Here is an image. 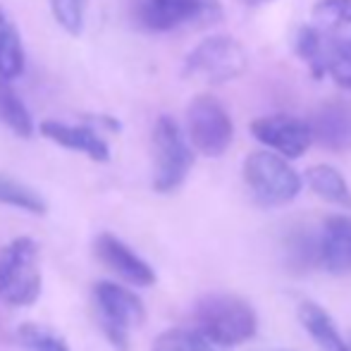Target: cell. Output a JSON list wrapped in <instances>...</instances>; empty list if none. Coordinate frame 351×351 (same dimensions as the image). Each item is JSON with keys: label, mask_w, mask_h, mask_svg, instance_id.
Wrapping results in <instances>:
<instances>
[{"label": "cell", "mask_w": 351, "mask_h": 351, "mask_svg": "<svg viewBox=\"0 0 351 351\" xmlns=\"http://www.w3.org/2000/svg\"><path fill=\"white\" fill-rule=\"evenodd\" d=\"M0 122H3L10 132L22 136V139H29V136L34 134L32 112L27 110L22 98L14 93V88L10 86L5 79H0Z\"/></svg>", "instance_id": "18"}, {"label": "cell", "mask_w": 351, "mask_h": 351, "mask_svg": "<svg viewBox=\"0 0 351 351\" xmlns=\"http://www.w3.org/2000/svg\"><path fill=\"white\" fill-rule=\"evenodd\" d=\"M96 256L103 261V265L112 270L117 278H122L130 285L151 287L156 282L153 268L141 258L139 254L130 249L125 241H120L112 234H101L96 239Z\"/></svg>", "instance_id": "12"}, {"label": "cell", "mask_w": 351, "mask_h": 351, "mask_svg": "<svg viewBox=\"0 0 351 351\" xmlns=\"http://www.w3.org/2000/svg\"><path fill=\"white\" fill-rule=\"evenodd\" d=\"M153 351H215V344L204 337L199 330L172 328L156 339Z\"/></svg>", "instance_id": "20"}, {"label": "cell", "mask_w": 351, "mask_h": 351, "mask_svg": "<svg viewBox=\"0 0 351 351\" xmlns=\"http://www.w3.org/2000/svg\"><path fill=\"white\" fill-rule=\"evenodd\" d=\"M306 122L313 143L323 146L325 151H351V101L347 98H335L318 106Z\"/></svg>", "instance_id": "11"}, {"label": "cell", "mask_w": 351, "mask_h": 351, "mask_svg": "<svg viewBox=\"0 0 351 351\" xmlns=\"http://www.w3.org/2000/svg\"><path fill=\"white\" fill-rule=\"evenodd\" d=\"M246 70V51L232 36H210L184 58V77L225 84Z\"/></svg>", "instance_id": "9"}, {"label": "cell", "mask_w": 351, "mask_h": 351, "mask_svg": "<svg viewBox=\"0 0 351 351\" xmlns=\"http://www.w3.org/2000/svg\"><path fill=\"white\" fill-rule=\"evenodd\" d=\"M93 304H96L98 328L108 342L120 351L130 347L132 330L141 325L146 315L139 296L115 282H98L93 287Z\"/></svg>", "instance_id": "7"}, {"label": "cell", "mask_w": 351, "mask_h": 351, "mask_svg": "<svg viewBox=\"0 0 351 351\" xmlns=\"http://www.w3.org/2000/svg\"><path fill=\"white\" fill-rule=\"evenodd\" d=\"M306 184L311 186L313 194H318L320 199L330 201L335 206L342 208H351V189L349 182L344 180V175L339 170H335L332 165H313L306 170Z\"/></svg>", "instance_id": "16"}, {"label": "cell", "mask_w": 351, "mask_h": 351, "mask_svg": "<svg viewBox=\"0 0 351 351\" xmlns=\"http://www.w3.org/2000/svg\"><path fill=\"white\" fill-rule=\"evenodd\" d=\"M347 344H349V351H351V339H347Z\"/></svg>", "instance_id": "26"}, {"label": "cell", "mask_w": 351, "mask_h": 351, "mask_svg": "<svg viewBox=\"0 0 351 351\" xmlns=\"http://www.w3.org/2000/svg\"><path fill=\"white\" fill-rule=\"evenodd\" d=\"M17 337L24 351H70L65 339L41 325H22L17 330Z\"/></svg>", "instance_id": "21"}, {"label": "cell", "mask_w": 351, "mask_h": 351, "mask_svg": "<svg viewBox=\"0 0 351 351\" xmlns=\"http://www.w3.org/2000/svg\"><path fill=\"white\" fill-rule=\"evenodd\" d=\"M287 263L294 270H306L318 265V237L308 234V232H296L289 239Z\"/></svg>", "instance_id": "22"}, {"label": "cell", "mask_w": 351, "mask_h": 351, "mask_svg": "<svg viewBox=\"0 0 351 351\" xmlns=\"http://www.w3.org/2000/svg\"><path fill=\"white\" fill-rule=\"evenodd\" d=\"M294 53L313 79L330 77L351 91V0H318L311 22L296 32Z\"/></svg>", "instance_id": "1"}, {"label": "cell", "mask_w": 351, "mask_h": 351, "mask_svg": "<svg viewBox=\"0 0 351 351\" xmlns=\"http://www.w3.org/2000/svg\"><path fill=\"white\" fill-rule=\"evenodd\" d=\"M299 323L304 325L311 339L323 351H349L347 339L339 335L337 325L323 306L313 304V301H304L299 306Z\"/></svg>", "instance_id": "15"}, {"label": "cell", "mask_w": 351, "mask_h": 351, "mask_svg": "<svg viewBox=\"0 0 351 351\" xmlns=\"http://www.w3.org/2000/svg\"><path fill=\"white\" fill-rule=\"evenodd\" d=\"M244 3L246 5H254V8H256V5H265V3H270V0H244Z\"/></svg>", "instance_id": "24"}, {"label": "cell", "mask_w": 351, "mask_h": 351, "mask_svg": "<svg viewBox=\"0 0 351 351\" xmlns=\"http://www.w3.org/2000/svg\"><path fill=\"white\" fill-rule=\"evenodd\" d=\"M251 134L256 141L268 146V151L278 153V156L294 160L301 158L311 146H313V136H311L308 122L299 120L294 115H265L251 122Z\"/></svg>", "instance_id": "10"}, {"label": "cell", "mask_w": 351, "mask_h": 351, "mask_svg": "<svg viewBox=\"0 0 351 351\" xmlns=\"http://www.w3.org/2000/svg\"><path fill=\"white\" fill-rule=\"evenodd\" d=\"M186 136L194 151L206 158H220L234 141V122L227 108L213 96H196L186 108Z\"/></svg>", "instance_id": "8"}, {"label": "cell", "mask_w": 351, "mask_h": 351, "mask_svg": "<svg viewBox=\"0 0 351 351\" xmlns=\"http://www.w3.org/2000/svg\"><path fill=\"white\" fill-rule=\"evenodd\" d=\"M0 204L22 208L27 213H34V215H43L46 213V201H43L41 194H36L27 184L12 180L8 175H0Z\"/></svg>", "instance_id": "19"}, {"label": "cell", "mask_w": 351, "mask_h": 351, "mask_svg": "<svg viewBox=\"0 0 351 351\" xmlns=\"http://www.w3.org/2000/svg\"><path fill=\"white\" fill-rule=\"evenodd\" d=\"M196 330L217 347H237L254 339L258 330L254 306L234 294L201 296L194 308Z\"/></svg>", "instance_id": "2"}, {"label": "cell", "mask_w": 351, "mask_h": 351, "mask_svg": "<svg viewBox=\"0 0 351 351\" xmlns=\"http://www.w3.org/2000/svg\"><path fill=\"white\" fill-rule=\"evenodd\" d=\"M41 294L38 246L32 237H17L0 249V301L8 306H32Z\"/></svg>", "instance_id": "4"}, {"label": "cell", "mask_w": 351, "mask_h": 351, "mask_svg": "<svg viewBox=\"0 0 351 351\" xmlns=\"http://www.w3.org/2000/svg\"><path fill=\"white\" fill-rule=\"evenodd\" d=\"M244 182L256 204L265 208L291 204L304 186V180L289 160L273 151H254L246 158Z\"/></svg>", "instance_id": "3"}, {"label": "cell", "mask_w": 351, "mask_h": 351, "mask_svg": "<svg viewBox=\"0 0 351 351\" xmlns=\"http://www.w3.org/2000/svg\"><path fill=\"white\" fill-rule=\"evenodd\" d=\"M222 17L217 0H136L134 19L153 34L199 29L215 24Z\"/></svg>", "instance_id": "5"}, {"label": "cell", "mask_w": 351, "mask_h": 351, "mask_svg": "<svg viewBox=\"0 0 351 351\" xmlns=\"http://www.w3.org/2000/svg\"><path fill=\"white\" fill-rule=\"evenodd\" d=\"M24 72V46L17 27L0 8V79L12 82Z\"/></svg>", "instance_id": "17"}, {"label": "cell", "mask_w": 351, "mask_h": 351, "mask_svg": "<svg viewBox=\"0 0 351 351\" xmlns=\"http://www.w3.org/2000/svg\"><path fill=\"white\" fill-rule=\"evenodd\" d=\"M153 151H156L153 189L158 194L180 189L194 165V148L170 115H160L153 127Z\"/></svg>", "instance_id": "6"}, {"label": "cell", "mask_w": 351, "mask_h": 351, "mask_svg": "<svg viewBox=\"0 0 351 351\" xmlns=\"http://www.w3.org/2000/svg\"><path fill=\"white\" fill-rule=\"evenodd\" d=\"M88 0H51V12L56 22L65 29L70 36H79L84 29Z\"/></svg>", "instance_id": "23"}, {"label": "cell", "mask_w": 351, "mask_h": 351, "mask_svg": "<svg viewBox=\"0 0 351 351\" xmlns=\"http://www.w3.org/2000/svg\"><path fill=\"white\" fill-rule=\"evenodd\" d=\"M318 263L332 275H351V217L332 215L318 234Z\"/></svg>", "instance_id": "13"}, {"label": "cell", "mask_w": 351, "mask_h": 351, "mask_svg": "<svg viewBox=\"0 0 351 351\" xmlns=\"http://www.w3.org/2000/svg\"><path fill=\"white\" fill-rule=\"evenodd\" d=\"M38 132L46 136L48 141L58 143L62 148L84 153L96 162L110 160V146L106 143L101 134L88 125H65V122L46 120L38 125Z\"/></svg>", "instance_id": "14"}, {"label": "cell", "mask_w": 351, "mask_h": 351, "mask_svg": "<svg viewBox=\"0 0 351 351\" xmlns=\"http://www.w3.org/2000/svg\"><path fill=\"white\" fill-rule=\"evenodd\" d=\"M270 351H291V349H270Z\"/></svg>", "instance_id": "25"}]
</instances>
